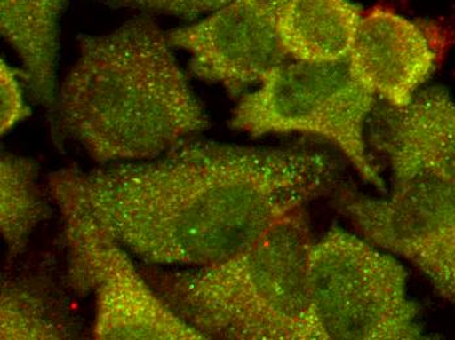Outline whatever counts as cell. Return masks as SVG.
Masks as SVG:
<instances>
[{
  "mask_svg": "<svg viewBox=\"0 0 455 340\" xmlns=\"http://www.w3.org/2000/svg\"><path fill=\"white\" fill-rule=\"evenodd\" d=\"M331 154L182 140L146 162L49 176L121 245L148 265L204 267L235 256L277 221L329 194Z\"/></svg>",
  "mask_w": 455,
  "mask_h": 340,
  "instance_id": "1",
  "label": "cell"
},
{
  "mask_svg": "<svg viewBox=\"0 0 455 340\" xmlns=\"http://www.w3.org/2000/svg\"><path fill=\"white\" fill-rule=\"evenodd\" d=\"M55 127L102 165L146 162L210 127L154 16L83 35L58 88Z\"/></svg>",
  "mask_w": 455,
  "mask_h": 340,
  "instance_id": "2",
  "label": "cell"
},
{
  "mask_svg": "<svg viewBox=\"0 0 455 340\" xmlns=\"http://www.w3.org/2000/svg\"><path fill=\"white\" fill-rule=\"evenodd\" d=\"M305 209L235 256L204 267H141L161 298L205 339L313 340Z\"/></svg>",
  "mask_w": 455,
  "mask_h": 340,
  "instance_id": "3",
  "label": "cell"
},
{
  "mask_svg": "<svg viewBox=\"0 0 455 340\" xmlns=\"http://www.w3.org/2000/svg\"><path fill=\"white\" fill-rule=\"evenodd\" d=\"M313 340L424 338L398 257L360 233L332 226L309 259Z\"/></svg>",
  "mask_w": 455,
  "mask_h": 340,
  "instance_id": "4",
  "label": "cell"
},
{
  "mask_svg": "<svg viewBox=\"0 0 455 340\" xmlns=\"http://www.w3.org/2000/svg\"><path fill=\"white\" fill-rule=\"evenodd\" d=\"M376 102L348 59L287 60L240 98L230 127L254 138L301 134L326 140L339 149L363 179L385 192L365 137Z\"/></svg>",
  "mask_w": 455,
  "mask_h": 340,
  "instance_id": "5",
  "label": "cell"
},
{
  "mask_svg": "<svg viewBox=\"0 0 455 340\" xmlns=\"http://www.w3.org/2000/svg\"><path fill=\"white\" fill-rule=\"evenodd\" d=\"M49 193L62 217L69 289L94 298V339L207 340L161 298L87 209L62 190Z\"/></svg>",
  "mask_w": 455,
  "mask_h": 340,
  "instance_id": "6",
  "label": "cell"
},
{
  "mask_svg": "<svg viewBox=\"0 0 455 340\" xmlns=\"http://www.w3.org/2000/svg\"><path fill=\"white\" fill-rule=\"evenodd\" d=\"M337 207L357 233L409 262L455 305V186L413 179L394 184L387 198L346 190Z\"/></svg>",
  "mask_w": 455,
  "mask_h": 340,
  "instance_id": "7",
  "label": "cell"
},
{
  "mask_svg": "<svg viewBox=\"0 0 455 340\" xmlns=\"http://www.w3.org/2000/svg\"><path fill=\"white\" fill-rule=\"evenodd\" d=\"M288 0H235L220 10L166 32L173 49L190 55L199 80L243 98L287 62L280 18Z\"/></svg>",
  "mask_w": 455,
  "mask_h": 340,
  "instance_id": "8",
  "label": "cell"
},
{
  "mask_svg": "<svg viewBox=\"0 0 455 340\" xmlns=\"http://www.w3.org/2000/svg\"><path fill=\"white\" fill-rule=\"evenodd\" d=\"M438 28L387 7L366 11L348 63L357 79L384 104L404 107L426 87L443 54Z\"/></svg>",
  "mask_w": 455,
  "mask_h": 340,
  "instance_id": "9",
  "label": "cell"
},
{
  "mask_svg": "<svg viewBox=\"0 0 455 340\" xmlns=\"http://www.w3.org/2000/svg\"><path fill=\"white\" fill-rule=\"evenodd\" d=\"M369 122V140L394 184L431 179L455 186V99L448 88L426 85L404 107H376Z\"/></svg>",
  "mask_w": 455,
  "mask_h": 340,
  "instance_id": "10",
  "label": "cell"
},
{
  "mask_svg": "<svg viewBox=\"0 0 455 340\" xmlns=\"http://www.w3.org/2000/svg\"><path fill=\"white\" fill-rule=\"evenodd\" d=\"M68 0H0V32L21 62V76L45 109L52 129L57 112L60 20Z\"/></svg>",
  "mask_w": 455,
  "mask_h": 340,
  "instance_id": "11",
  "label": "cell"
},
{
  "mask_svg": "<svg viewBox=\"0 0 455 340\" xmlns=\"http://www.w3.org/2000/svg\"><path fill=\"white\" fill-rule=\"evenodd\" d=\"M363 15L351 0H288L279 25L283 48L299 62L347 59Z\"/></svg>",
  "mask_w": 455,
  "mask_h": 340,
  "instance_id": "12",
  "label": "cell"
},
{
  "mask_svg": "<svg viewBox=\"0 0 455 340\" xmlns=\"http://www.w3.org/2000/svg\"><path fill=\"white\" fill-rule=\"evenodd\" d=\"M77 334L65 298L50 279L23 275L2 281V340H68Z\"/></svg>",
  "mask_w": 455,
  "mask_h": 340,
  "instance_id": "13",
  "label": "cell"
},
{
  "mask_svg": "<svg viewBox=\"0 0 455 340\" xmlns=\"http://www.w3.org/2000/svg\"><path fill=\"white\" fill-rule=\"evenodd\" d=\"M40 165L29 157L2 154L0 159V232L8 259L24 253L35 229L50 217L38 186Z\"/></svg>",
  "mask_w": 455,
  "mask_h": 340,
  "instance_id": "14",
  "label": "cell"
},
{
  "mask_svg": "<svg viewBox=\"0 0 455 340\" xmlns=\"http://www.w3.org/2000/svg\"><path fill=\"white\" fill-rule=\"evenodd\" d=\"M109 8H127L147 15H165L196 21L235 0H91Z\"/></svg>",
  "mask_w": 455,
  "mask_h": 340,
  "instance_id": "15",
  "label": "cell"
},
{
  "mask_svg": "<svg viewBox=\"0 0 455 340\" xmlns=\"http://www.w3.org/2000/svg\"><path fill=\"white\" fill-rule=\"evenodd\" d=\"M21 73L4 59L0 60V130L10 132L28 117L30 107L25 104Z\"/></svg>",
  "mask_w": 455,
  "mask_h": 340,
  "instance_id": "16",
  "label": "cell"
}]
</instances>
